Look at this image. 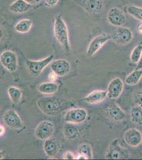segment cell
Returning a JSON list of instances; mask_svg holds the SVG:
<instances>
[{"label":"cell","mask_w":142,"mask_h":160,"mask_svg":"<svg viewBox=\"0 0 142 160\" xmlns=\"http://www.w3.org/2000/svg\"><path fill=\"white\" fill-rule=\"evenodd\" d=\"M54 35L66 53L70 52L71 46L68 37V28L61 16H56L54 22Z\"/></svg>","instance_id":"cell-1"},{"label":"cell","mask_w":142,"mask_h":160,"mask_svg":"<svg viewBox=\"0 0 142 160\" xmlns=\"http://www.w3.org/2000/svg\"><path fill=\"white\" fill-rule=\"evenodd\" d=\"M37 105L42 112L48 116L57 114L63 108V101L54 97L39 99Z\"/></svg>","instance_id":"cell-2"},{"label":"cell","mask_w":142,"mask_h":160,"mask_svg":"<svg viewBox=\"0 0 142 160\" xmlns=\"http://www.w3.org/2000/svg\"><path fill=\"white\" fill-rule=\"evenodd\" d=\"M129 156L128 151L121 146L118 139L112 142L105 154V158L110 160H124L127 159Z\"/></svg>","instance_id":"cell-3"},{"label":"cell","mask_w":142,"mask_h":160,"mask_svg":"<svg viewBox=\"0 0 142 160\" xmlns=\"http://www.w3.org/2000/svg\"><path fill=\"white\" fill-rule=\"evenodd\" d=\"M91 16L99 15L104 8V0H73Z\"/></svg>","instance_id":"cell-4"},{"label":"cell","mask_w":142,"mask_h":160,"mask_svg":"<svg viewBox=\"0 0 142 160\" xmlns=\"http://www.w3.org/2000/svg\"><path fill=\"white\" fill-rule=\"evenodd\" d=\"M110 35L111 40L121 45L130 43L133 38V34L131 30L128 28L122 26L119 27Z\"/></svg>","instance_id":"cell-5"},{"label":"cell","mask_w":142,"mask_h":160,"mask_svg":"<svg viewBox=\"0 0 142 160\" xmlns=\"http://www.w3.org/2000/svg\"><path fill=\"white\" fill-rule=\"evenodd\" d=\"M53 58L54 56L51 55L45 58L38 61L27 60L26 65L29 72L34 77H38L44 69L51 63Z\"/></svg>","instance_id":"cell-6"},{"label":"cell","mask_w":142,"mask_h":160,"mask_svg":"<svg viewBox=\"0 0 142 160\" xmlns=\"http://www.w3.org/2000/svg\"><path fill=\"white\" fill-rule=\"evenodd\" d=\"M87 117L88 112L86 109L81 108H73L67 111L64 120L69 123L80 124L85 122Z\"/></svg>","instance_id":"cell-7"},{"label":"cell","mask_w":142,"mask_h":160,"mask_svg":"<svg viewBox=\"0 0 142 160\" xmlns=\"http://www.w3.org/2000/svg\"><path fill=\"white\" fill-rule=\"evenodd\" d=\"M0 62L4 68L10 72H15L18 68L17 56L11 50H7L1 53Z\"/></svg>","instance_id":"cell-8"},{"label":"cell","mask_w":142,"mask_h":160,"mask_svg":"<svg viewBox=\"0 0 142 160\" xmlns=\"http://www.w3.org/2000/svg\"><path fill=\"white\" fill-rule=\"evenodd\" d=\"M110 40H111L110 34L103 33L98 35L89 44L86 54L89 57L93 56Z\"/></svg>","instance_id":"cell-9"},{"label":"cell","mask_w":142,"mask_h":160,"mask_svg":"<svg viewBox=\"0 0 142 160\" xmlns=\"http://www.w3.org/2000/svg\"><path fill=\"white\" fill-rule=\"evenodd\" d=\"M107 20L112 25L119 28L125 24L126 17L124 12L119 8H112L108 11Z\"/></svg>","instance_id":"cell-10"},{"label":"cell","mask_w":142,"mask_h":160,"mask_svg":"<svg viewBox=\"0 0 142 160\" xmlns=\"http://www.w3.org/2000/svg\"><path fill=\"white\" fill-rule=\"evenodd\" d=\"M54 131L53 124L48 121H44L36 128L35 135L39 139L45 140L52 136Z\"/></svg>","instance_id":"cell-11"},{"label":"cell","mask_w":142,"mask_h":160,"mask_svg":"<svg viewBox=\"0 0 142 160\" xmlns=\"http://www.w3.org/2000/svg\"><path fill=\"white\" fill-rule=\"evenodd\" d=\"M4 124L13 129H20L23 127L21 118L16 111L10 109L4 113L3 117Z\"/></svg>","instance_id":"cell-12"},{"label":"cell","mask_w":142,"mask_h":160,"mask_svg":"<svg viewBox=\"0 0 142 160\" xmlns=\"http://www.w3.org/2000/svg\"><path fill=\"white\" fill-rule=\"evenodd\" d=\"M124 89V83L121 78H117L112 80L108 84L107 96L110 99H116L121 96Z\"/></svg>","instance_id":"cell-13"},{"label":"cell","mask_w":142,"mask_h":160,"mask_svg":"<svg viewBox=\"0 0 142 160\" xmlns=\"http://www.w3.org/2000/svg\"><path fill=\"white\" fill-rule=\"evenodd\" d=\"M124 139L129 146L136 148L142 142V133L136 128H131L125 132Z\"/></svg>","instance_id":"cell-14"},{"label":"cell","mask_w":142,"mask_h":160,"mask_svg":"<svg viewBox=\"0 0 142 160\" xmlns=\"http://www.w3.org/2000/svg\"><path fill=\"white\" fill-rule=\"evenodd\" d=\"M50 68L58 77H63L67 74L71 68L70 62L65 59H58L51 62Z\"/></svg>","instance_id":"cell-15"},{"label":"cell","mask_w":142,"mask_h":160,"mask_svg":"<svg viewBox=\"0 0 142 160\" xmlns=\"http://www.w3.org/2000/svg\"><path fill=\"white\" fill-rule=\"evenodd\" d=\"M107 116L110 120L115 122H121L124 119L126 114L118 105L112 104L106 108Z\"/></svg>","instance_id":"cell-16"},{"label":"cell","mask_w":142,"mask_h":160,"mask_svg":"<svg viewBox=\"0 0 142 160\" xmlns=\"http://www.w3.org/2000/svg\"><path fill=\"white\" fill-rule=\"evenodd\" d=\"M61 145L57 139L52 138L45 140L44 144V149L45 153L48 157L55 156L59 151Z\"/></svg>","instance_id":"cell-17"},{"label":"cell","mask_w":142,"mask_h":160,"mask_svg":"<svg viewBox=\"0 0 142 160\" xmlns=\"http://www.w3.org/2000/svg\"><path fill=\"white\" fill-rule=\"evenodd\" d=\"M107 91L103 90H95L85 97L83 100L86 103L89 104H99L106 99Z\"/></svg>","instance_id":"cell-18"},{"label":"cell","mask_w":142,"mask_h":160,"mask_svg":"<svg viewBox=\"0 0 142 160\" xmlns=\"http://www.w3.org/2000/svg\"><path fill=\"white\" fill-rule=\"evenodd\" d=\"M31 6L25 0H16L9 7V9L16 13H24L30 9Z\"/></svg>","instance_id":"cell-19"},{"label":"cell","mask_w":142,"mask_h":160,"mask_svg":"<svg viewBox=\"0 0 142 160\" xmlns=\"http://www.w3.org/2000/svg\"><path fill=\"white\" fill-rule=\"evenodd\" d=\"M63 132L65 137L70 141L76 140L80 136L79 129L72 125H66L64 128Z\"/></svg>","instance_id":"cell-20"},{"label":"cell","mask_w":142,"mask_h":160,"mask_svg":"<svg viewBox=\"0 0 142 160\" xmlns=\"http://www.w3.org/2000/svg\"><path fill=\"white\" fill-rule=\"evenodd\" d=\"M40 92L46 95H52L58 90V86L54 82H46L40 84L38 88Z\"/></svg>","instance_id":"cell-21"},{"label":"cell","mask_w":142,"mask_h":160,"mask_svg":"<svg viewBox=\"0 0 142 160\" xmlns=\"http://www.w3.org/2000/svg\"><path fill=\"white\" fill-rule=\"evenodd\" d=\"M130 118L131 122L139 126H142V107L135 105L130 112Z\"/></svg>","instance_id":"cell-22"},{"label":"cell","mask_w":142,"mask_h":160,"mask_svg":"<svg viewBox=\"0 0 142 160\" xmlns=\"http://www.w3.org/2000/svg\"><path fill=\"white\" fill-rule=\"evenodd\" d=\"M33 26V22L30 19H25L18 22L15 26L16 32L20 33L29 32Z\"/></svg>","instance_id":"cell-23"},{"label":"cell","mask_w":142,"mask_h":160,"mask_svg":"<svg viewBox=\"0 0 142 160\" xmlns=\"http://www.w3.org/2000/svg\"><path fill=\"white\" fill-rule=\"evenodd\" d=\"M142 78V69H135L126 77L125 81L129 86H135L139 83Z\"/></svg>","instance_id":"cell-24"},{"label":"cell","mask_w":142,"mask_h":160,"mask_svg":"<svg viewBox=\"0 0 142 160\" xmlns=\"http://www.w3.org/2000/svg\"><path fill=\"white\" fill-rule=\"evenodd\" d=\"M7 93L11 101L15 104L19 103L21 99L22 92L19 89L15 87H10L8 88Z\"/></svg>","instance_id":"cell-25"},{"label":"cell","mask_w":142,"mask_h":160,"mask_svg":"<svg viewBox=\"0 0 142 160\" xmlns=\"http://www.w3.org/2000/svg\"><path fill=\"white\" fill-rule=\"evenodd\" d=\"M126 10L128 14L142 22V8L131 5L128 6Z\"/></svg>","instance_id":"cell-26"},{"label":"cell","mask_w":142,"mask_h":160,"mask_svg":"<svg viewBox=\"0 0 142 160\" xmlns=\"http://www.w3.org/2000/svg\"><path fill=\"white\" fill-rule=\"evenodd\" d=\"M77 152L79 154L85 155L88 158V159H92L93 158L92 147L89 144L86 143L81 144L77 148Z\"/></svg>","instance_id":"cell-27"},{"label":"cell","mask_w":142,"mask_h":160,"mask_svg":"<svg viewBox=\"0 0 142 160\" xmlns=\"http://www.w3.org/2000/svg\"><path fill=\"white\" fill-rule=\"evenodd\" d=\"M142 56V45L140 44L136 46L131 51L130 56L131 62L134 64H137Z\"/></svg>","instance_id":"cell-28"},{"label":"cell","mask_w":142,"mask_h":160,"mask_svg":"<svg viewBox=\"0 0 142 160\" xmlns=\"http://www.w3.org/2000/svg\"><path fill=\"white\" fill-rule=\"evenodd\" d=\"M133 99L135 105L140 106L142 107V90L134 93Z\"/></svg>","instance_id":"cell-29"},{"label":"cell","mask_w":142,"mask_h":160,"mask_svg":"<svg viewBox=\"0 0 142 160\" xmlns=\"http://www.w3.org/2000/svg\"><path fill=\"white\" fill-rule=\"evenodd\" d=\"M76 157L74 153L70 151H66L62 155V158L64 160H74Z\"/></svg>","instance_id":"cell-30"},{"label":"cell","mask_w":142,"mask_h":160,"mask_svg":"<svg viewBox=\"0 0 142 160\" xmlns=\"http://www.w3.org/2000/svg\"><path fill=\"white\" fill-rule=\"evenodd\" d=\"M45 4L47 7H53L58 3L59 0H45Z\"/></svg>","instance_id":"cell-31"},{"label":"cell","mask_w":142,"mask_h":160,"mask_svg":"<svg viewBox=\"0 0 142 160\" xmlns=\"http://www.w3.org/2000/svg\"><path fill=\"white\" fill-rule=\"evenodd\" d=\"M57 75L55 73L52 72L49 73L48 75L49 80H50V82H54L57 78Z\"/></svg>","instance_id":"cell-32"},{"label":"cell","mask_w":142,"mask_h":160,"mask_svg":"<svg viewBox=\"0 0 142 160\" xmlns=\"http://www.w3.org/2000/svg\"><path fill=\"white\" fill-rule=\"evenodd\" d=\"M25 2H27L28 3L31 5H35L39 3L42 1V0H25Z\"/></svg>","instance_id":"cell-33"},{"label":"cell","mask_w":142,"mask_h":160,"mask_svg":"<svg viewBox=\"0 0 142 160\" xmlns=\"http://www.w3.org/2000/svg\"><path fill=\"white\" fill-rule=\"evenodd\" d=\"M76 159H77V160H88V158L85 155L79 154L77 157H76Z\"/></svg>","instance_id":"cell-34"},{"label":"cell","mask_w":142,"mask_h":160,"mask_svg":"<svg viewBox=\"0 0 142 160\" xmlns=\"http://www.w3.org/2000/svg\"><path fill=\"white\" fill-rule=\"evenodd\" d=\"M4 36V31L3 28L0 26V42H1L2 40L3 39Z\"/></svg>","instance_id":"cell-35"},{"label":"cell","mask_w":142,"mask_h":160,"mask_svg":"<svg viewBox=\"0 0 142 160\" xmlns=\"http://www.w3.org/2000/svg\"><path fill=\"white\" fill-rule=\"evenodd\" d=\"M136 69H142V56L140 60L139 61V62L137 63V65Z\"/></svg>","instance_id":"cell-36"},{"label":"cell","mask_w":142,"mask_h":160,"mask_svg":"<svg viewBox=\"0 0 142 160\" xmlns=\"http://www.w3.org/2000/svg\"><path fill=\"white\" fill-rule=\"evenodd\" d=\"M137 30L138 33H140V34L142 35V22H140V24H139L137 27Z\"/></svg>","instance_id":"cell-37"},{"label":"cell","mask_w":142,"mask_h":160,"mask_svg":"<svg viewBox=\"0 0 142 160\" xmlns=\"http://www.w3.org/2000/svg\"><path fill=\"white\" fill-rule=\"evenodd\" d=\"M5 133V128L3 126H0V136H2Z\"/></svg>","instance_id":"cell-38"},{"label":"cell","mask_w":142,"mask_h":160,"mask_svg":"<svg viewBox=\"0 0 142 160\" xmlns=\"http://www.w3.org/2000/svg\"><path fill=\"white\" fill-rule=\"evenodd\" d=\"M5 153L4 151H0V160H2L4 158Z\"/></svg>","instance_id":"cell-39"}]
</instances>
